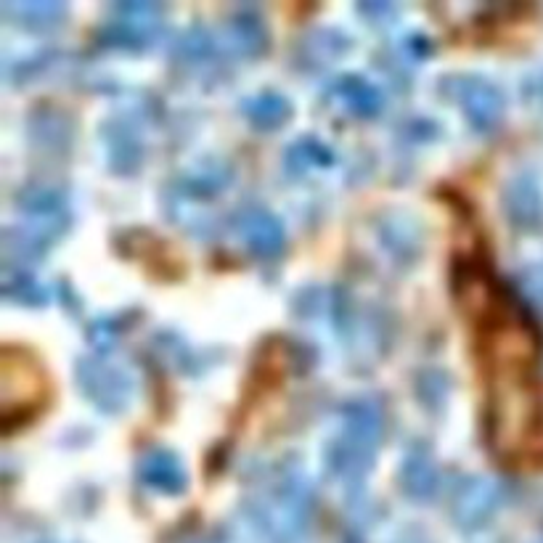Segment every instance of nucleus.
Wrapping results in <instances>:
<instances>
[{
  "mask_svg": "<svg viewBox=\"0 0 543 543\" xmlns=\"http://www.w3.org/2000/svg\"><path fill=\"white\" fill-rule=\"evenodd\" d=\"M456 295L475 329L491 451L506 464H538L543 461V400L533 377L538 361L533 321L483 265L456 268Z\"/></svg>",
  "mask_w": 543,
  "mask_h": 543,
  "instance_id": "1",
  "label": "nucleus"
},
{
  "mask_svg": "<svg viewBox=\"0 0 543 543\" xmlns=\"http://www.w3.org/2000/svg\"><path fill=\"white\" fill-rule=\"evenodd\" d=\"M43 400H46V374L40 369V363L22 347H3V355H0V403H3L6 432L38 414Z\"/></svg>",
  "mask_w": 543,
  "mask_h": 543,
  "instance_id": "2",
  "label": "nucleus"
},
{
  "mask_svg": "<svg viewBox=\"0 0 543 543\" xmlns=\"http://www.w3.org/2000/svg\"><path fill=\"white\" fill-rule=\"evenodd\" d=\"M144 475H146V480L162 485V488H167V491H178L183 483L181 467L175 464L173 456H167V453H162V451L151 453L149 459H146Z\"/></svg>",
  "mask_w": 543,
  "mask_h": 543,
  "instance_id": "3",
  "label": "nucleus"
},
{
  "mask_svg": "<svg viewBox=\"0 0 543 543\" xmlns=\"http://www.w3.org/2000/svg\"><path fill=\"white\" fill-rule=\"evenodd\" d=\"M279 109H284V106H279V99L268 96V99L257 101V106L252 109V114H255L257 120H263V122H265V114H268V122H271V120H279Z\"/></svg>",
  "mask_w": 543,
  "mask_h": 543,
  "instance_id": "4",
  "label": "nucleus"
}]
</instances>
